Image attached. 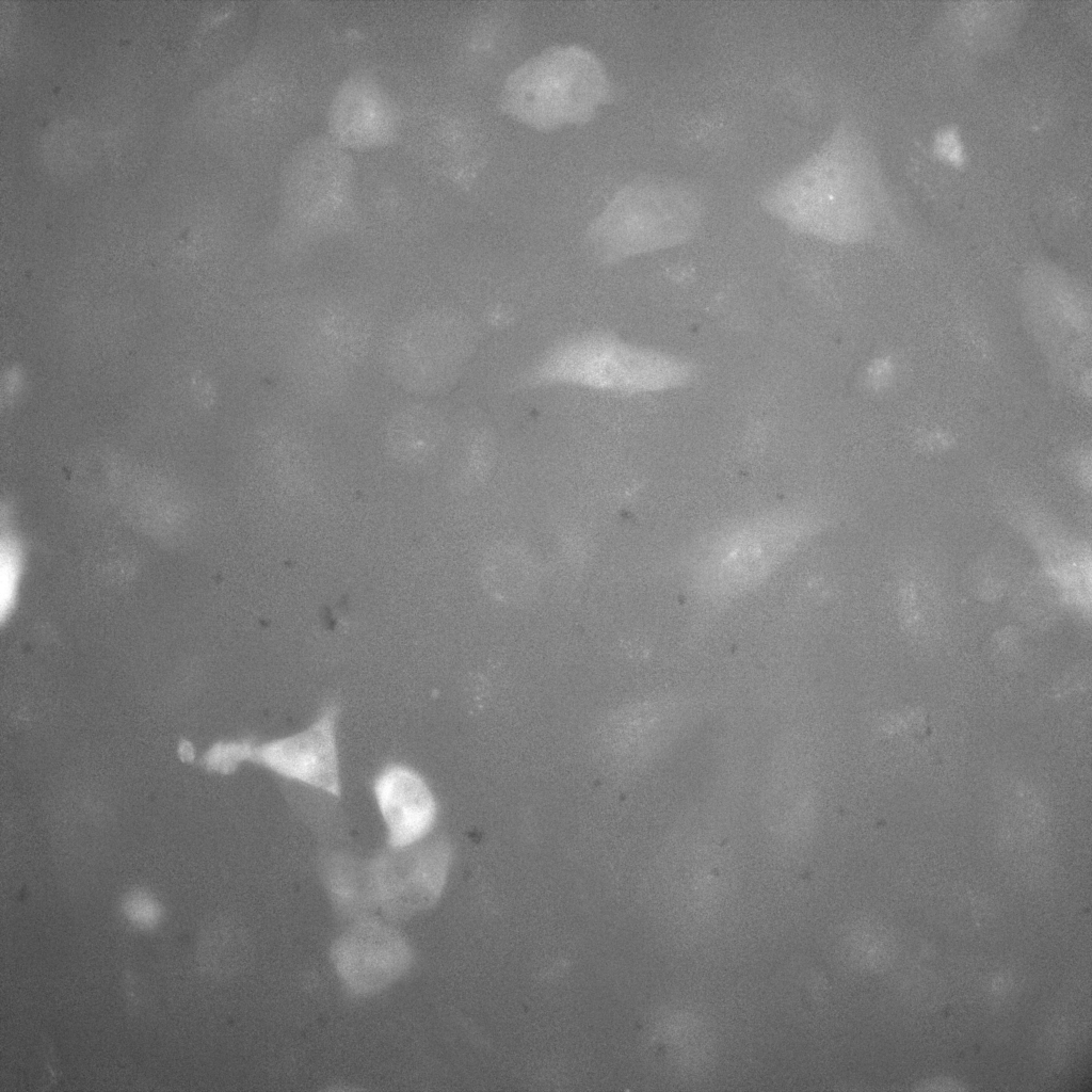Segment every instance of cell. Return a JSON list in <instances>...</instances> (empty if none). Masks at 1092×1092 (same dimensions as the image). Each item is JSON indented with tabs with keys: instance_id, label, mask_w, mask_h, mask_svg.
<instances>
[{
	"instance_id": "obj_1",
	"label": "cell",
	"mask_w": 1092,
	"mask_h": 1092,
	"mask_svg": "<svg viewBox=\"0 0 1092 1092\" xmlns=\"http://www.w3.org/2000/svg\"><path fill=\"white\" fill-rule=\"evenodd\" d=\"M878 200L874 163L858 130L839 122L761 194L764 210L789 230L844 245L865 238Z\"/></svg>"
},
{
	"instance_id": "obj_2",
	"label": "cell",
	"mask_w": 1092,
	"mask_h": 1092,
	"mask_svg": "<svg viewBox=\"0 0 1092 1092\" xmlns=\"http://www.w3.org/2000/svg\"><path fill=\"white\" fill-rule=\"evenodd\" d=\"M698 373L697 363L685 354L594 328L553 342L524 369L515 386L647 397L684 389Z\"/></svg>"
},
{
	"instance_id": "obj_3",
	"label": "cell",
	"mask_w": 1092,
	"mask_h": 1092,
	"mask_svg": "<svg viewBox=\"0 0 1092 1092\" xmlns=\"http://www.w3.org/2000/svg\"><path fill=\"white\" fill-rule=\"evenodd\" d=\"M701 192L688 182L646 177L619 190L594 218L585 243L603 266L665 252L689 242L704 221Z\"/></svg>"
},
{
	"instance_id": "obj_4",
	"label": "cell",
	"mask_w": 1092,
	"mask_h": 1092,
	"mask_svg": "<svg viewBox=\"0 0 1092 1092\" xmlns=\"http://www.w3.org/2000/svg\"><path fill=\"white\" fill-rule=\"evenodd\" d=\"M609 89L594 53L561 45L518 66L504 81L499 105L513 119L547 131L588 122L606 102Z\"/></svg>"
},
{
	"instance_id": "obj_5",
	"label": "cell",
	"mask_w": 1092,
	"mask_h": 1092,
	"mask_svg": "<svg viewBox=\"0 0 1092 1092\" xmlns=\"http://www.w3.org/2000/svg\"><path fill=\"white\" fill-rule=\"evenodd\" d=\"M1001 521L1027 547L1035 574L1062 612L1081 621L1092 615L1090 539L1040 498L1021 488L1001 489L994 499Z\"/></svg>"
},
{
	"instance_id": "obj_6",
	"label": "cell",
	"mask_w": 1092,
	"mask_h": 1092,
	"mask_svg": "<svg viewBox=\"0 0 1092 1092\" xmlns=\"http://www.w3.org/2000/svg\"><path fill=\"white\" fill-rule=\"evenodd\" d=\"M477 332L463 315L431 309L407 319L391 335L387 365L404 389L433 395L451 387L477 349Z\"/></svg>"
},
{
	"instance_id": "obj_7",
	"label": "cell",
	"mask_w": 1092,
	"mask_h": 1092,
	"mask_svg": "<svg viewBox=\"0 0 1092 1092\" xmlns=\"http://www.w3.org/2000/svg\"><path fill=\"white\" fill-rule=\"evenodd\" d=\"M338 713V705L327 703L306 728L261 743L247 739L221 744L213 749L210 762L214 768L228 772L240 762L250 761L287 780L339 798Z\"/></svg>"
},
{
	"instance_id": "obj_8",
	"label": "cell",
	"mask_w": 1092,
	"mask_h": 1092,
	"mask_svg": "<svg viewBox=\"0 0 1092 1092\" xmlns=\"http://www.w3.org/2000/svg\"><path fill=\"white\" fill-rule=\"evenodd\" d=\"M448 863L449 850L439 841L388 847L366 865L374 905L392 919L423 911L440 894Z\"/></svg>"
},
{
	"instance_id": "obj_9",
	"label": "cell",
	"mask_w": 1092,
	"mask_h": 1092,
	"mask_svg": "<svg viewBox=\"0 0 1092 1092\" xmlns=\"http://www.w3.org/2000/svg\"><path fill=\"white\" fill-rule=\"evenodd\" d=\"M888 603L898 629L915 641L940 636L950 616L946 577L938 558L924 547L901 551L892 566Z\"/></svg>"
},
{
	"instance_id": "obj_10",
	"label": "cell",
	"mask_w": 1092,
	"mask_h": 1092,
	"mask_svg": "<svg viewBox=\"0 0 1092 1092\" xmlns=\"http://www.w3.org/2000/svg\"><path fill=\"white\" fill-rule=\"evenodd\" d=\"M331 958L351 992L369 995L406 973L412 951L405 937L389 924L363 917L335 941Z\"/></svg>"
},
{
	"instance_id": "obj_11",
	"label": "cell",
	"mask_w": 1092,
	"mask_h": 1092,
	"mask_svg": "<svg viewBox=\"0 0 1092 1092\" xmlns=\"http://www.w3.org/2000/svg\"><path fill=\"white\" fill-rule=\"evenodd\" d=\"M771 520L724 531L704 547L702 562L712 563L716 582L721 581L729 594L735 595L764 577L801 540L797 537L801 532L783 529L780 521Z\"/></svg>"
},
{
	"instance_id": "obj_12",
	"label": "cell",
	"mask_w": 1092,
	"mask_h": 1092,
	"mask_svg": "<svg viewBox=\"0 0 1092 1092\" xmlns=\"http://www.w3.org/2000/svg\"><path fill=\"white\" fill-rule=\"evenodd\" d=\"M373 796L384 821L388 847L420 842L433 829L437 806L423 777L402 764H389L375 776Z\"/></svg>"
},
{
	"instance_id": "obj_13",
	"label": "cell",
	"mask_w": 1092,
	"mask_h": 1092,
	"mask_svg": "<svg viewBox=\"0 0 1092 1092\" xmlns=\"http://www.w3.org/2000/svg\"><path fill=\"white\" fill-rule=\"evenodd\" d=\"M386 119L387 109L383 99L368 86H350L338 99L335 127L344 141L357 145L371 144L375 138H382Z\"/></svg>"
},
{
	"instance_id": "obj_14",
	"label": "cell",
	"mask_w": 1092,
	"mask_h": 1092,
	"mask_svg": "<svg viewBox=\"0 0 1092 1092\" xmlns=\"http://www.w3.org/2000/svg\"><path fill=\"white\" fill-rule=\"evenodd\" d=\"M326 885L337 906L344 913L359 915L374 905L366 866L357 868L353 861L335 856L326 866Z\"/></svg>"
},
{
	"instance_id": "obj_15",
	"label": "cell",
	"mask_w": 1092,
	"mask_h": 1092,
	"mask_svg": "<svg viewBox=\"0 0 1092 1092\" xmlns=\"http://www.w3.org/2000/svg\"><path fill=\"white\" fill-rule=\"evenodd\" d=\"M22 572V552L17 541L7 535L1 542L0 596L4 620L15 606Z\"/></svg>"
},
{
	"instance_id": "obj_16",
	"label": "cell",
	"mask_w": 1092,
	"mask_h": 1092,
	"mask_svg": "<svg viewBox=\"0 0 1092 1092\" xmlns=\"http://www.w3.org/2000/svg\"><path fill=\"white\" fill-rule=\"evenodd\" d=\"M1062 471L1066 480L1080 493L1090 495L1092 489V462L1090 451L1078 450L1064 457Z\"/></svg>"
},
{
	"instance_id": "obj_17",
	"label": "cell",
	"mask_w": 1092,
	"mask_h": 1092,
	"mask_svg": "<svg viewBox=\"0 0 1092 1092\" xmlns=\"http://www.w3.org/2000/svg\"><path fill=\"white\" fill-rule=\"evenodd\" d=\"M126 908L127 914L130 916V918L133 921L143 926H150L155 924L160 916L157 904H155V902L150 898L144 895H135L130 897L128 899Z\"/></svg>"
},
{
	"instance_id": "obj_18",
	"label": "cell",
	"mask_w": 1092,
	"mask_h": 1092,
	"mask_svg": "<svg viewBox=\"0 0 1092 1092\" xmlns=\"http://www.w3.org/2000/svg\"><path fill=\"white\" fill-rule=\"evenodd\" d=\"M935 146L937 152L951 162H960L963 159V150L959 136L953 129H948L937 136Z\"/></svg>"
}]
</instances>
